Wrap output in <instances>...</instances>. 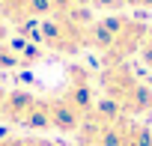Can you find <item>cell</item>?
<instances>
[{
	"instance_id": "9",
	"label": "cell",
	"mask_w": 152,
	"mask_h": 146,
	"mask_svg": "<svg viewBox=\"0 0 152 146\" xmlns=\"http://www.w3.org/2000/svg\"><path fill=\"white\" fill-rule=\"evenodd\" d=\"M140 54H143V63L152 69V27H149V33H146L143 45H140Z\"/></svg>"
},
{
	"instance_id": "5",
	"label": "cell",
	"mask_w": 152,
	"mask_h": 146,
	"mask_svg": "<svg viewBox=\"0 0 152 146\" xmlns=\"http://www.w3.org/2000/svg\"><path fill=\"white\" fill-rule=\"evenodd\" d=\"M63 101H69L75 110H78L84 119H87V113L96 107V99H93V81H90V72H87V66H69L66 69V84H63V90L57 93Z\"/></svg>"
},
{
	"instance_id": "10",
	"label": "cell",
	"mask_w": 152,
	"mask_h": 146,
	"mask_svg": "<svg viewBox=\"0 0 152 146\" xmlns=\"http://www.w3.org/2000/svg\"><path fill=\"white\" fill-rule=\"evenodd\" d=\"M93 6H99V9H104V12H116V9L125 6V0H93Z\"/></svg>"
},
{
	"instance_id": "12",
	"label": "cell",
	"mask_w": 152,
	"mask_h": 146,
	"mask_svg": "<svg viewBox=\"0 0 152 146\" xmlns=\"http://www.w3.org/2000/svg\"><path fill=\"white\" fill-rule=\"evenodd\" d=\"M3 99H6V90H0V107H3Z\"/></svg>"
},
{
	"instance_id": "4",
	"label": "cell",
	"mask_w": 152,
	"mask_h": 146,
	"mask_svg": "<svg viewBox=\"0 0 152 146\" xmlns=\"http://www.w3.org/2000/svg\"><path fill=\"white\" fill-rule=\"evenodd\" d=\"M146 33H149V27H146L143 21H137V18H122L119 30H116V33H113V39H110V45L102 51L104 66L128 63V57L140 51V45H143Z\"/></svg>"
},
{
	"instance_id": "7",
	"label": "cell",
	"mask_w": 152,
	"mask_h": 146,
	"mask_svg": "<svg viewBox=\"0 0 152 146\" xmlns=\"http://www.w3.org/2000/svg\"><path fill=\"white\" fill-rule=\"evenodd\" d=\"M48 101H51V122H54V128L60 134H78L84 116L75 110L69 101H63L60 96H48Z\"/></svg>"
},
{
	"instance_id": "11",
	"label": "cell",
	"mask_w": 152,
	"mask_h": 146,
	"mask_svg": "<svg viewBox=\"0 0 152 146\" xmlns=\"http://www.w3.org/2000/svg\"><path fill=\"white\" fill-rule=\"evenodd\" d=\"M125 6H134V9H152V0H125Z\"/></svg>"
},
{
	"instance_id": "8",
	"label": "cell",
	"mask_w": 152,
	"mask_h": 146,
	"mask_svg": "<svg viewBox=\"0 0 152 146\" xmlns=\"http://www.w3.org/2000/svg\"><path fill=\"white\" fill-rule=\"evenodd\" d=\"M0 146H60V143H54L42 134H3Z\"/></svg>"
},
{
	"instance_id": "3",
	"label": "cell",
	"mask_w": 152,
	"mask_h": 146,
	"mask_svg": "<svg viewBox=\"0 0 152 146\" xmlns=\"http://www.w3.org/2000/svg\"><path fill=\"white\" fill-rule=\"evenodd\" d=\"M0 116L15 122V125H24L30 128L33 134L36 131H51L54 122H51V101L45 96H33V93H6L3 99V107H0Z\"/></svg>"
},
{
	"instance_id": "2",
	"label": "cell",
	"mask_w": 152,
	"mask_h": 146,
	"mask_svg": "<svg viewBox=\"0 0 152 146\" xmlns=\"http://www.w3.org/2000/svg\"><path fill=\"white\" fill-rule=\"evenodd\" d=\"M93 18L87 9H75L69 15H51L42 24V45L57 54H78L81 48H90Z\"/></svg>"
},
{
	"instance_id": "1",
	"label": "cell",
	"mask_w": 152,
	"mask_h": 146,
	"mask_svg": "<svg viewBox=\"0 0 152 146\" xmlns=\"http://www.w3.org/2000/svg\"><path fill=\"white\" fill-rule=\"evenodd\" d=\"M99 87L104 93V99L110 104H116L125 116H146L152 113V87H146L134 72L128 69V63H116V66H104L99 75Z\"/></svg>"
},
{
	"instance_id": "6",
	"label": "cell",
	"mask_w": 152,
	"mask_h": 146,
	"mask_svg": "<svg viewBox=\"0 0 152 146\" xmlns=\"http://www.w3.org/2000/svg\"><path fill=\"white\" fill-rule=\"evenodd\" d=\"M45 15H51V0H0V18L6 24L24 27Z\"/></svg>"
}]
</instances>
